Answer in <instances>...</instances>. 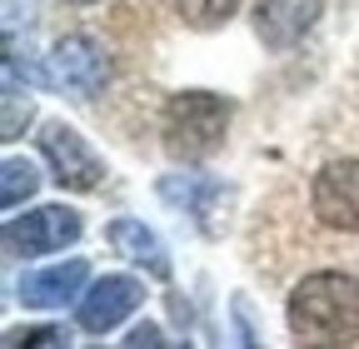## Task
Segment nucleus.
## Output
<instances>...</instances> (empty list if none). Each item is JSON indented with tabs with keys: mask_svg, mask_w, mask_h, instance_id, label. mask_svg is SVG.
Segmentation results:
<instances>
[{
	"mask_svg": "<svg viewBox=\"0 0 359 349\" xmlns=\"http://www.w3.org/2000/svg\"><path fill=\"white\" fill-rule=\"evenodd\" d=\"M125 344H130V349H140V344H165V339H160L155 324H135V329L125 334Z\"/></svg>",
	"mask_w": 359,
	"mask_h": 349,
	"instance_id": "obj_16",
	"label": "nucleus"
},
{
	"mask_svg": "<svg viewBox=\"0 0 359 349\" xmlns=\"http://www.w3.org/2000/svg\"><path fill=\"white\" fill-rule=\"evenodd\" d=\"M230 100L224 95H210V90H180L170 105H165V120H160V135H165V150L175 160H205L224 145V130H230Z\"/></svg>",
	"mask_w": 359,
	"mask_h": 349,
	"instance_id": "obj_2",
	"label": "nucleus"
},
{
	"mask_svg": "<svg viewBox=\"0 0 359 349\" xmlns=\"http://www.w3.org/2000/svg\"><path fill=\"white\" fill-rule=\"evenodd\" d=\"M70 6H90V0H70Z\"/></svg>",
	"mask_w": 359,
	"mask_h": 349,
	"instance_id": "obj_17",
	"label": "nucleus"
},
{
	"mask_svg": "<svg viewBox=\"0 0 359 349\" xmlns=\"http://www.w3.org/2000/svg\"><path fill=\"white\" fill-rule=\"evenodd\" d=\"M6 344L15 349V344H65V329H55V324H35V329H11L6 334Z\"/></svg>",
	"mask_w": 359,
	"mask_h": 349,
	"instance_id": "obj_15",
	"label": "nucleus"
},
{
	"mask_svg": "<svg viewBox=\"0 0 359 349\" xmlns=\"http://www.w3.org/2000/svg\"><path fill=\"white\" fill-rule=\"evenodd\" d=\"M314 15H320V0H259L255 30H259V40L269 50H290L314 25Z\"/></svg>",
	"mask_w": 359,
	"mask_h": 349,
	"instance_id": "obj_8",
	"label": "nucleus"
},
{
	"mask_svg": "<svg viewBox=\"0 0 359 349\" xmlns=\"http://www.w3.org/2000/svg\"><path fill=\"white\" fill-rule=\"evenodd\" d=\"M40 155H45V165H50V174H55V185L60 190H100L105 185V165H100V155L85 145V135L80 130H70V125H45L40 130Z\"/></svg>",
	"mask_w": 359,
	"mask_h": 349,
	"instance_id": "obj_5",
	"label": "nucleus"
},
{
	"mask_svg": "<svg viewBox=\"0 0 359 349\" xmlns=\"http://www.w3.org/2000/svg\"><path fill=\"white\" fill-rule=\"evenodd\" d=\"M235 11H240V0H180V15H185L190 25H200V30L224 25Z\"/></svg>",
	"mask_w": 359,
	"mask_h": 349,
	"instance_id": "obj_13",
	"label": "nucleus"
},
{
	"mask_svg": "<svg viewBox=\"0 0 359 349\" xmlns=\"http://www.w3.org/2000/svg\"><path fill=\"white\" fill-rule=\"evenodd\" d=\"M35 185H40V170L30 165V160H6L0 165V205L6 210H20L30 195H35Z\"/></svg>",
	"mask_w": 359,
	"mask_h": 349,
	"instance_id": "obj_12",
	"label": "nucleus"
},
{
	"mask_svg": "<svg viewBox=\"0 0 359 349\" xmlns=\"http://www.w3.org/2000/svg\"><path fill=\"white\" fill-rule=\"evenodd\" d=\"M110 80V55L100 40L90 35H65L50 46V55H45V85H55V90L75 95V100H90L100 95Z\"/></svg>",
	"mask_w": 359,
	"mask_h": 349,
	"instance_id": "obj_3",
	"label": "nucleus"
},
{
	"mask_svg": "<svg viewBox=\"0 0 359 349\" xmlns=\"http://www.w3.org/2000/svg\"><path fill=\"white\" fill-rule=\"evenodd\" d=\"M110 245H115V254L135 259V265H140L145 275L170 280V254H165L160 235H155V230H145L140 220H115V225H110Z\"/></svg>",
	"mask_w": 359,
	"mask_h": 349,
	"instance_id": "obj_11",
	"label": "nucleus"
},
{
	"mask_svg": "<svg viewBox=\"0 0 359 349\" xmlns=\"http://www.w3.org/2000/svg\"><path fill=\"white\" fill-rule=\"evenodd\" d=\"M290 334L299 344H354L359 339V280L344 270H314L290 294Z\"/></svg>",
	"mask_w": 359,
	"mask_h": 349,
	"instance_id": "obj_1",
	"label": "nucleus"
},
{
	"mask_svg": "<svg viewBox=\"0 0 359 349\" xmlns=\"http://www.w3.org/2000/svg\"><path fill=\"white\" fill-rule=\"evenodd\" d=\"M160 200H170V205H180L185 214H195L200 230H215L210 214L219 210L224 185L215 180V174H165V180H160Z\"/></svg>",
	"mask_w": 359,
	"mask_h": 349,
	"instance_id": "obj_10",
	"label": "nucleus"
},
{
	"mask_svg": "<svg viewBox=\"0 0 359 349\" xmlns=\"http://www.w3.org/2000/svg\"><path fill=\"white\" fill-rule=\"evenodd\" d=\"M140 299H145V285L135 280V275H105V280L90 285V294H80L75 324H80L85 334H105V329H115L125 315L140 310Z\"/></svg>",
	"mask_w": 359,
	"mask_h": 349,
	"instance_id": "obj_7",
	"label": "nucleus"
},
{
	"mask_svg": "<svg viewBox=\"0 0 359 349\" xmlns=\"http://www.w3.org/2000/svg\"><path fill=\"white\" fill-rule=\"evenodd\" d=\"M85 280H90V265H85V259H65V265H50V270H30L15 294L30 304V310H60L65 299L80 294Z\"/></svg>",
	"mask_w": 359,
	"mask_h": 349,
	"instance_id": "obj_9",
	"label": "nucleus"
},
{
	"mask_svg": "<svg viewBox=\"0 0 359 349\" xmlns=\"http://www.w3.org/2000/svg\"><path fill=\"white\" fill-rule=\"evenodd\" d=\"M309 214L325 230L359 235V155H344V160H330L325 170H314Z\"/></svg>",
	"mask_w": 359,
	"mask_h": 349,
	"instance_id": "obj_4",
	"label": "nucleus"
},
{
	"mask_svg": "<svg viewBox=\"0 0 359 349\" xmlns=\"http://www.w3.org/2000/svg\"><path fill=\"white\" fill-rule=\"evenodd\" d=\"M25 120H30V100L20 95V80H6V140H20Z\"/></svg>",
	"mask_w": 359,
	"mask_h": 349,
	"instance_id": "obj_14",
	"label": "nucleus"
},
{
	"mask_svg": "<svg viewBox=\"0 0 359 349\" xmlns=\"http://www.w3.org/2000/svg\"><path fill=\"white\" fill-rule=\"evenodd\" d=\"M80 230H85V225H80L75 210H65V205H40V210L25 214V220H11V225H6V249H11V254H55V249L75 245Z\"/></svg>",
	"mask_w": 359,
	"mask_h": 349,
	"instance_id": "obj_6",
	"label": "nucleus"
}]
</instances>
